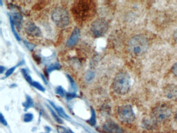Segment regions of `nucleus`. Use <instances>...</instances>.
<instances>
[{"label":"nucleus","instance_id":"6ab92c4d","mask_svg":"<svg viewBox=\"0 0 177 133\" xmlns=\"http://www.w3.org/2000/svg\"><path fill=\"white\" fill-rule=\"evenodd\" d=\"M23 63H24V61H20V62H19V63L18 64L17 66H13V67H12L11 68L9 69V70L7 71V72H6V73H5V77H9V76H10V75L14 72V71L15 70V69L17 68V66H21L22 64H23Z\"/></svg>","mask_w":177,"mask_h":133},{"label":"nucleus","instance_id":"2eb2a0df","mask_svg":"<svg viewBox=\"0 0 177 133\" xmlns=\"http://www.w3.org/2000/svg\"><path fill=\"white\" fill-rule=\"evenodd\" d=\"M21 71L24 78L25 79V80L27 81L30 84L32 85V84L33 83V81H32V77L28 72V71L25 69L24 68L21 69Z\"/></svg>","mask_w":177,"mask_h":133},{"label":"nucleus","instance_id":"20e7f679","mask_svg":"<svg viewBox=\"0 0 177 133\" xmlns=\"http://www.w3.org/2000/svg\"><path fill=\"white\" fill-rule=\"evenodd\" d=\"M52 19L57 26L61 28L68 26L70 21L69 13L62 7H57L53 10Z\"/></svg>","mask_w":177,"mask_h":133},{"label":"nucleus","instance_id":"6e6552de","mask_svg":"<svg viewBox=\"0 0 177 133\" xmlns=\"http://www.w3.org/2000/svg\"><path fill=\"white\" fill-rule=\"evenodd\" d=\"M25 31L28 35L32 37H39L42 36L40 28L32 22H28L25 26Z\"/></svg>","mask_w":177,"mask_h":133},{"label":"nucleus","instance_id":"5701e85b","mask_svg":"<svg viewBox=\"0 0 177 133\" xmlns=\"http://www.w3.org/2000/svg\"><path fill=\"white\" fill-rule=\"evenodd\" d=\"M33 118H34V115L30 113H28L25 114L23 121L25 122H30L32 121Z\"/></svg>","mask_w":177,"mask_h":133},{"label":"nucleus","instance_id":"9d476101","mask_svg":"<svg viewBox=\"0 0 177 133\" xmlns=\"http://www.w3.org/2000/svg\"><path fill=\"white\" fill-rule=\"evenodd\" d=\"M80 35V30L79 28L76 27L74 29L72 33L71 34V36L69 37L67 43V45L68 47H72L75 45L77 43V41L79 39Z\"/></svg>","mask_w":177,"mask_h":133},{"label":"nucleus","instance_id":"aec40b11","mask_svg":"<svg viewBox=\"0 0 177 133\" xmlns=\"http://www.w3.org/2000/svg\"><path fill=\"white\" fill-rule=\"evenodd\" d=\"M48 109H49V110H50V112H51V113H52V116H53V118H54L55 120L57 122H58V123H60V124H63V120H61V119L57 115V114H56V113L54 111V110H52V108H50V107H48Z\"/></svg>","mask_w":177,"mask_h":133},{"label":"nucleus","instance_id":"39448f33","mask_svg":"<svg viewBox=\"0 0 177 133\" xmlns=\"http://www.w3.org/2000/svg\"><path fill=\"white\" fill-rule=\"evenodd\" d=\"M171 114V108L165 104H161L152 110L151 119L155 123L162 122L167 120Z\"/></svg>","mask_w":177,"mask_h":133},{"label":"nucleus","instance_id":"7ed1b4c3","mask_svg":"<svg viewBox=\"0 0 177 133\" xmlns=\"http://www.w3.org/2000/svg\"><path fill=\"white\" fill-rule=\"evenodd\" d=\"M149 47L148 40L142 35H137L129 39L128 48L129 52L135 56H141L147 52Z\"/></svg>","mask_w":177,"mask_h":133},{"label":"nucleus","instance_id":"c756f323","mask_svg":"<svg viewBox=\"0 0 177 133\" xmlns=\"http://www.w3.org/2000/svg\"><path fill=\"white\" fill-rule=\"evenodd\" d=\"M0 121H1V123L3 125H5V126H7V121H6V120H5V118H4V117L3 115V114H2V113H1V114H0Z\"/></svg>","mask_w":177,"mask_h":133},{"label":"nucleus","instance_id":"f257e3e1","mask_svg":"<svg viewBox=\"0 0 177 133\" xmlns=\"http://www.w3.org/2000/svg\"><path fill=\"white\" fill-rule=\"evenodd\" d=\"M71 11L76 21L82 24L94 17L96 12V4L90 0L76 1L72 5Z\"/></svg>","mask_w":177,"mask_h":133},{"label":"nucleus","instance_id":"393cba45","mask_svg":"<svg viewBox=\"0 0 177 133\" xmlns=\"http://www.w3.org/2000/svg\"><path fill=\"white\" fill-rule=\"evenodd\" d=\"M55 91L57 94H58L61 97H63L65 95V90L63 89L62 86H58L55 89Z\"/></svg>","mask_w":177,"mask_h":133},{"label":"nucleus","instance_id":"f704fd0d","mask_svg":"<svg viewBox=\"0 0 177 133\" xmlns=\"http://www.w3.org/2000/svg\"><path fill=\"white\" fill-rule=\"evenodd\" d=\"M176 119H177V112H176Z\"/></svg>","mask_w":177,"mask_h":133},{"label":"nucleus","instance_id":"f8f14e48","mask_svg":"<svg viewBox=\"0 0 177 133\" xmlns=\"http://www.w3.org/2000/svg\"><path fill=\"white\" fill-rule=\"evenodd\" d=\"M11 17H12V20H13L14 25L16 26L18 29H19L21 25H22L23 16L19 13L15 12L12 15V16Z\"/></svg>","mask_w":177,"mask_h":133},{"label":"nucleus","instance_id":"dca6fc26","mask_svg":"<svg viewBox=\"0 0 177 133\" xmlns=\"http://www.w3.org/2000/svg\"><path fill=\"white\" fill-rule=\"evenodd\" d=\"M87 122L91 126H95L96 124V113L94 109H91V117L87 121Z\"/></svg>","mask_w":177,"mask_h":133},{"label":"nucleus","instance_id":"bb28decb","mask_svg":"<svg viewBox=\"0 0 177 133\" xmlns=\"http://www.w3.org/2000/svg\"><path fill=\"white\" fill-rule=\"evenodd\" d=\"M23 43L25 44V46L30 50H34V48H35V45L32 44L26 41H24Z\"/></svg>","mask_w":177,"mask_h":133},{"label":"nucleus","instance_id":"f03ea898","mask_svg":"<svg viewBox=\"0 0 177 133\" xmlns=\"http://www.w3.org/2000/svg\"><path fill=\"white\" fill-rule=\"evenodd\" d=\"M131 86V80L126 72L121 71L117 73L112 83V88L115 93L124 95L128 93Z\"/></svg>","mask_w":177,"mask_h":133},{"label":"nucleus","instance_id":"a878e982","mask_svg":"<svg viewBox=\"0 0 177 133\" xmlns=\"http://www.w3.org/2000/svg\"><path fill=\"white\" fill-rule=\"evenodd\" d=\"M95 77V73L93 71H88L86 75V80L87 81H92Z\"/></svg>","mask_w":177,"mask_h":133},{"label":"nucleus","instance_id":"f3484780","mask_svg":"<svg viewBox=\"0 0 177 133\" xmlns=\"http://www.w3.org/2000/svg\"><path fill=\"white\" fill-rule=\"evenodd\" d=\"M60 68V65L58 62H55V64L50 65L47 69V72L50 73L52 72V71L56 70H59Z\"/></svg>","mask_w":177,"mask_h":133},{"label":"nucleus","instance_id":"7c9ffc66","mask_svg":"<svg viewBox=\"0 0 177 133\" xmlns=\"http://www.w3.org/2000/svg\"><path fill=\"white\" fill-rule=\"evenodd\" d=\"M172 71L173 73L177 77V62L175 63L172 68Z\"/></svg>","mask_w":177,"mask_h":133},{"label":"nucleus","instance_id":"72a5a7b5","mask_svg":"<svg viewBox=\"0 0 177 133\" xmlns=\"http://www.w3.org/2000/svg\"><path fill=\"white\" fill-rule=\"evenodd\" d=\"M5 70V67L2 66H0V73H1V74L3 73V72Z\"/></svg>","mask_w":177,"mask_h":133},{"label":"nucleus","instance_id":"473e14b6","mask_svg":"<svg viewBox=\"0 0 177 133\" xmlns=\"http://www.w3.org/2000/svg\"><path fill=\"white\" fill-rule=\"evenodd\" d=\"M41 77H42V80H43V82L45 83V84H47V81L46 77H45L44 75H42V74H41Z\"/></svg>","mask_w":177,"mask_h":133},{"label":"nucleus","instance_id":"cd10ccee","mask_svg":"<svg viewBox=\"0 0 177 133\" xmlns=\"http://www.w3.org/2000/svg\"><path fill=\"white\" fill-rule=\"evenodd\" d=\"M57 131L58 133H70L69 131H67L65 127L61 126H57Z\"/></svg>","mask_w":177,"mask_h":133},{"label":"nucleus","instance_id":"c85d7f7f","mask_svg":"<svg viewBox=\"0 0 177 133\" xmlns=\"http://www.w3.org/2000/svg\"><path fill=\"white\" fill-rule=\"evenodd\" d=\"M76 95L75 93H67L66 97L68 100L72 99V98L76 97Z\"/></svg>","mask_w":177,"mask_h":133},{"label":"nucleus","instance_id":"4be33fe9","mask_svg":"<svg viewBox=\"0 0 177 133\" xmlns=\"http://www.w3.org/2000/svg\"><path fill=\"white\" fill-rule=\"evenodd\" d=\"M31 85H32L34 87H35L36 89H38V90H39L41 91L44 92V91H45V88L39 82H36V81H34Z\"/></svg>","mask_w":177,"mask_h":133},{"label":"nucleus","instance_id":"2f4dec72","mask_svg":"<svg viewBox=\"0 0 177 133\" xmlns=\"http://www.w3.org/2000/svg\"><path fill=\"white\" fill-rule=\"evenodd\" d=\"M173 38L175 39V41L177 43V29H176L173 33Z\"/></svg>","mask_w":177,"mask_h":133},{"label":"nucleus","instance_id":"423d86ee","mask_svg":"<svg viewBox=\"0 0 177 133\" xmlns=\"http://www.w3.org/2000/svg\"><path fill=\"white\" fill-rule=\"evenodd\" d=\"M117 115L119 120L125 123H131L135 119V114L133 109L130 104H124L119 107Z\"/></svg>","mask_w":177,"mask_h":133},{"label":"nucleus","instance_id":"4468645a","mask_svg":"<svg viewBox=\"0 0 177 133\" xmlns=\"http://www.w3.org/2000/svg\"><path fill=\"white\" fill-rule=\"evenodd\" d=\"M23 107L25 108V110H27L30 108L34 107V102L31 97L29 96H26V100L25 102L23 103Z\"/></svg>","mask_w":177,"mask_h":133},{"label":"nucleus","instance_id":"ddd939ff","mask_svg":"<svg viewBox=\"0 0 177 133\" xmlns=\"http://www.w3.org/2000/svg\"><path fill=\"white\" fill-rule=\"evenodd\" d=\"M48 102H50V105L52 106L53 108H54L55 110L58 113V114L60 116L63 117V118H66V119H69L70 118V117L66 113V112H65V111L63 110V108L60 107H59V106H56L53 102L49 101V100H48Z\"/></svg>","mask_w":177,"mask_h":133},{"label":"nucleus","instance_id":"412c9836","mask_svg":"<svg viewBox=\"0 0 177 133\" xmlns=\"http://www.w3.org/2000/svg\"><path fill=\"white\" fill-rule=\"evenodd\" d=\"M154 123L155 122H154V121H153L152 119L150 120L149 119L144 120L143 121L144 126L147 129H150V128H152L153 127Z\"/></svg>","mask_w":177,"mask_h":133},{"label":"nucleus","instance_id":"a211bd4d","mask_svg":"<svg viewBox=\"0 0 177 133\" xmlns=\"http://www.w3.org/2000/svg\"><path fill=\"white\" fill-rule=\"evenodd\" d=\"M9 19H10V23H11L12 31L13 32V33L14 34V35L15 36V37H16V39L18 41H20L21 40V39H20V37H19V35H18V34L17 33V31H16V30H15V27H14V25H14V23H13L11 16H10V17H9Z\"/></svg>","mask_w":177,"mask_h":133},{"label":"nucleus","instance_id":"0eeeda50","mask_svg":"<svg viewBox=\"0 0 177 133\" xmlns=\"http://www.w3.org/2000/svg\"><path fill=\"white\" fill-rule=\"evenodd\" d=\"M108 23L105 19L98 18L92 23L90 26V32L95 37H101L108 31Z\"/></svg>","mask_w":177,"mask_h":133},{"label":"nucleus","instance_id":"9b49d317","mask_svg":"<svg viewBox=\"0 0 177 133\" xmlns=\"http://www.w3.org/2000/svg\"><path fill=\"white\" fill-rule=\"evenodd\" d=\"M164 93L167 97L174 98L177 97V86L174 84H169L165 87Z\"/></svg>","mask_w":177,"mask_h":133},{"label":"nucleus","instance_id":"b1692460","mask_svg":"<svg viewBox=\"0 0 177 133\" xmlns=\"http://www.w3.org/2000/svg\"><path fill=\"white\" fill-rule=\"evenodd\" d=\"M67 77L68 78L69 81H70L71 89L73 90L74 93H75V91H76V86L75 84V82L74 81V80L71 77H70L69 75H67Z\"/></svg>","mask_w":177,"mask_h":133},{"label":"nucleus","instance_id":"1a4fd4ad","mask_svg":"<svg viewBox=\"0 0 177 133\" xmlns=\"http://www.w3.org/2000/svg\"><path fill=\"white\" fill-rule=\"evenodd\" d=\"M104 131L108 133H123V129L116 123L113 121L106 122L103 126Z\"/></svg>","mask_w":177,"mask_h":133}]
</instances>
